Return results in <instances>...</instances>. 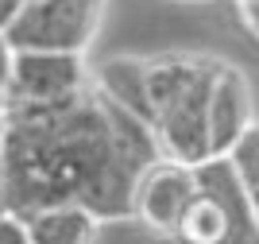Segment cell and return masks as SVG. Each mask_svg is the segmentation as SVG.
Returning <instances> with one entry per match:
<instances>
[{
    "label": "cell",
    "mask_w": 259,
    "mask_h": 244,
    "mask_svg": "<svg viewBox=\"0 0 259 244\" xmlns=\"http://www.w3.org/2000/svg\"><path fill=\"white\" fill-rule=\"evenodd\" d=\"M8 105V101H4ZM159 159L151 128L89 82L47 105H8L0 148V210L77 202L101 221H128L143 170Z\"/></svg>",
    "instance_id": "6da1fadb"
},
{
    "label": "cell",
    "mask_w": 259,
    "mask_h": 244,
    "mask_svg": "<svg viewBox=\"0 0 259 244\" xmlns=\"http://www.w3.org/2000/svg\"><path fill=\"white\" fill-rule=\"evenodd\" d=\"M213 54L166 51L147 58V128L162 159L197 163L209 159V85Z\"/></svg>",
    "instance_id": "7a4b0ae2"
},
{
    "label": "cell",
    "mask_w": 259,
    "mask_h": 244,
    "mask_svg": "<svg viewBox=\"0 0 259 244\" xmlns=\"http://www.w3.org/2000/svg\"><path fill=\"white\" fill-rule=\"evenodd\" d=\"M170 244H259V221L228 155L194 167V198L174 225Z\"/></svg>",
    "instance_id": "3957f363"
},
{
    "label": "cell",
    "mask_w": 259,
    "mask_h": 244,
    "mask_svg": "<svg viewBox=\"0 0 259 244\" xmlns=\"http://www.w3.org/2000/svg\"><path fill=\"white\" fill-rule=\"evenodd\" d=\"M108 0H27L8 31L16 51L85 54L105 20Z\"/></svg>",
    "instance_id": "277c9868"
},
{
    "label": "cell",
    "mask_w": 259,
    "mask_h": 244,
    "mask_svg": "<svg viewBox=\"0 0 259 244\" xmlns=\"http://www.w3.org/2000/svg\"><path fill=\"white\" fill-rule=\"evenodd\" d=\"M89 82H93V74L85 70V54L16 51L8 85H4V101L8 105H47V101L81 93Z\"/></svg>",
    "instance_id": "5b68a950"
},
{
    "label": "cell",
    "mask_w": 259,
    "mask_h": 244,
    "mask_svg": "<svg viewBox=\"0 0 259 244\" xmlns=\"http://www.w3.org/2000/svg\"><path fill=\"white\" fill-rule=\"evenodd\" d=\"M194 198V167L174 159H155L143 170L140 186H136V202H132V221L147 229V233L170 240L174 225L182 217V210Z\"/></svg>",
    "instance_id": "8992f818"
},
{
    "label": "cell",
    "mask_w": 259,
    "mask_h": 244,
    "mask_svg": "<svg viewBox=\"0 0 259 244\" xmlns=\"http://www.w3.org/2000/svg\"><path fill=\"white\" fill-rule=\"evenodd\" d=\"M255 124V93L236 62L217 58L209 85V159H225L240 136Z\"/></svg>",
    "instance_id": "52a82bcc"
},
{
    "label": "cell",
    "mask_w": 259,
    "mask_h": 244,
    "mask_svg": "<svg viewBox=\"0 0 259 244\" xmlns=\"http://www.w3.org/2000/svg\"><path fill=\"white\" fill-rule=\"evenodd\" d=\"M23 225L31 244H97L105 221L77 202H54L23 213Z\"/></svg>",
    "instance_id": "ba28073f"
},
{
    "label": "cell",
    "mask_w": 259,
    "mask_h": 244,
    "mask_svg": "<svg viewBox=\"0 0 259 244\" xmlns=\"http://www.w3.org/2000/svg\"><path fill=\"white\" fill-rule=\"evenodd\" d=\"M93 85L108 101H116L124 113H132L136 120L147 124V58L136 54H112L97 66Z\"/></svg>",
    "instance_id": "9c48e42d"
},
{
    "label": "cell",
    "mask_w": 259,
    "mask_h": 244,
    "mask_svg": "<svg viewBox=\"0 0 259 244\" xmlns=\"http://www.w3.org/2000/svg\"><path fill=\"white\" fill-rule=\"evenodd\" d=\"M228 159L236 167L240 186H244V194H248V202H251V213H255V221H259V120L240 136V144L228 151Z\"/></svg>",
    "instance_id": "30bf717a"
},
{
    "label": "cell",
    "mask_w": 259,
    "mask_h": 244,
    "mask_svg": "<svg viewBox=\"0 0 259 244\" xmlns=\"http://www.w3.org/2000/svg\"><path fill=\"white\" fill-rule=\"evenodd\" d=\"M0 244H31L27 240V225H23L20 213L0 210Z\"/></svg>",
    "instance_id": "8fae6325"
},
{
    "label": "cell",
    "mask_w": 259,
    "mask_h": 244,
    "mask_svg": "<svg viewBox=\"0 0 259 244\" xmlns=\"http://www.w3.org/2000/svg\"><path fill=\"white\" fill-rule=\"evenodd\" d=\"M240 20L251 31V39H259V0H240Z\"/></svg>",
    "instance_id": "7c38bea8"
},
{
    "label": "cell",
    "mask_w": 259,
    "mask_h": 244,
    "mask_svg": "<svg viewBox=\"0 0 259 244\" xmlns=\"http://www.w3.org/2000/svg\"><path fill=\"white\" fill-rule=\"evenodd\" d=\"M23 4H27V0H0V35L16 23V16L23 12Z\"/></svg>",
    "instance_id": "4fadbf2b"
},
{
    "label": "cell",
    "mask_w": 259,
    "mask_h": 244,
    "mask_svg": "<svg viewBox=\"0 0 259 244\" xmlns=\"http://www.w3.org/2000/svg\"><path fill=\"white\" fill-rule=\"evenodd\" d=\"M12 54H16V47L8 43V35H0V93H4L8 74H12Z\"/></svg>",
    "instance_id": "5bb4252c"
},
{
    "label": "cell",
    "mask_w": 259,
    "mask_h": 244,
    "mask_svg": "<svg viewBox=\"0 0 259 244\" xmlns=\"http://www.w3.org/2000/svg\"><path fill=\"white\" fill-rule=\"evenodd\" d=\"M4 117H8V105H4V93H0V148H4Z\"/></svg>",
    "instance_id": "9a60e30c"
},
{
    "label": "cell",
    "mask_w": 259,
    "mask_h": 244,
    "mask_svg": "<svg viewBox=\"0 0 259 244\" xmlns=\"http://www.w3.org/2000/svg\"><path fill=\"white\" fill-rule=\"evenodd\" d=\"M186 4H209V0H186Z\"/></svg>",
    "instance_id": "2e32d148"
}]
</instances>
